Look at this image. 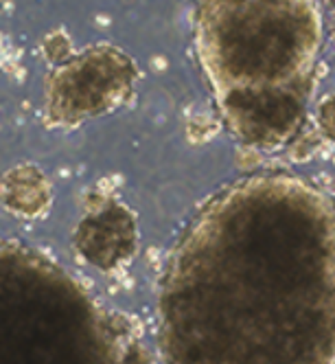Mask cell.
<instances>
[{
    "label": "cell",
    "instance_id": "obj_1",
    "mask_svg": "<svg viewBox=\"0 0 335 364\" xmlns=\"http://www.w3.org/2000/svg\"><path fill=\"white\" fill-rule=\"evenodd\" d=\"M169 364H335V202L290 173L215 193L160 285Z\"/></svg>",
    "mask_w": 335,
    "mask_h": 364
},
{
    "label": "cell",
    "instance_id": "obj_2",
    "mask_svg": "<svg viewBox=\"0 0 335 364\" xmlns=\"http://www.w3.org/2000/svg\"><path fill=\"white\" fill-rule=\"evenodd\" d=\"M0 364H125L101 305L55 262L0 240Z\"/></svg>",
    "mask_w": 335,
    "mask_h": 364
},
{
    "label": "cell",
    "instance_id": "obj_3",
    "mask_svg": "<svg viewBox=\"0 0 335 364\" xmlns=\"http://www.w3.org/2000/svg\"><path fill=\"white\" fill-rule=\"evenodd\" d=\"M134 244L132 218L121 206L88 218L77 232V246L82 255L101 270H112L127 262L134 252Z\"/></svg>",
    "mask_w": 335,
    "mask_h": 364
}]
</instances>
